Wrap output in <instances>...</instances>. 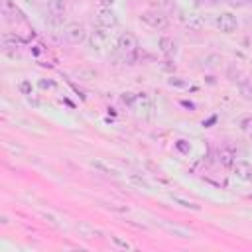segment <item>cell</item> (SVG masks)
I'll return each mask as SVG.
<instances>
[{
  "label": "cell",
  "mask_w": 252,
  "mask_h": 252,
  "mask_svg": "<svg viewBox=\"0 0 252 252\" xmlns=\"http://www.w3.org/2000/svg\"><path fill=\"white\" fill-rule=\"evenodd\" d=\"M140 22L146 24L148 28H152V30H165L167 24H169L167 16L163 12H158V10H146V12H142L140 14Z\"/></svg>",
  "instance_id": "7a4b0ae2"
},
{
  "label": "cell",
  "mask_w": 252,
  "mask_h": 252,
  "mask_svg": "<svg viewBox=\"0 0 252 252\" xmlns=\"http://www.w3.org/2000/svg\"><path fill=\"white\" fill-rule=\"evenodd\" d=\"M161 226L171 234V236H175V238H183V240H187V238H193V232L191 230H187V228H183V226H177V224H169V222H161Z\"/></svg>",
  "instance_id": "9a60e30c"
},
{
  "label": "cell",
  "mask_w": 252,
  "mask_h": 252,
  "mask_svg": "<svg viewBox=\"0 0 252 252\" xmlns=\"http://www.w3.org/2000/svg\"><path fill=\"white\" fill-rule=\"evenodd\" d=\"M18 91H20L22 94H32V91H33V87H32V81H28V79H22V81L18 83Z\"/></svg>",
  "instance_id": "cb8c5ba5"
},
{
  "label": "cell",
  "mask_w": 252,
  "mask_h": 252,
  "mask_svg": "<svg viewBox=\"0 0 252 252\" xmlns=\"http://www.w3.org/2000/svg\"><path fill=\"white\" fill-rule=\"evenodd\" d=\"M39 217H41V219H43L45 222H49L51 226H55V228H57V226H61L59 219H57L55 215H51V213H45V211H41V213H39Z\"/></svg>",
  "instance_id": "603a6c76"
},
{
  "label": "cell",
  "mask_w": 252,
  "mask_h": 252,
  "mask_svg": "<svg viewBox=\"0 0 252 252\" xmlns=\"http://www.w3.org/2000/svg\"><path fill=\"white\" fill-rule=\"evenodd\" d=\"M75 228H77L79 236H81V238H85V240H91V238H100V236H102V232H100L98 228H94V226H91V224H87V222H79Z\"/></svg>",
  "instance_id": "4fadbf2b"
},
{
  "label": "cell",
  "mask_w": 252,
  "mask_h": 252,
  "mask_svg": "<svg viewBox=\"0 0 252 252\" xmlns=\"http://www.w3.org/2000/svg\"><path fill=\"white\" fill-rule=\"evenodd\" d=\"M179 22H181L185 28H189L191 32H201L203 26H205L203 18H201L197 12H179Z\"/></svg>",
  "instance_id": "52a82bcc"
},
{
  "label": "cell",
  "mask_w": 252,
  "mask_h": 252,
  "mask_svg": "<svg viewBox=\"0 0 252 252\" xmlns=\"http://www.w3.org/2000/svg\"><path fill=\"white\" fill-rule=\"evenodd\" d=\"M234 75L238 77V75H240V69H238V67H234V65H228V71H226V77H228L230 81H234Z\"/></svg>",
  "instance_id": "4316f807"
},
{
  "label": "cell",
  "mask_w": 252,
  "mask_h": 252,
  "mask_svg": "<svg viewBox=\"0 0 252 252\" xmlns=\"http://www.w3.org/2000/svg\"><path fill=\"white\" fill-rule=\"evenodd\" d=\"M37 87H39L41 91H55V89H57V83H55L53 79H45V77H41V79L37 81Z\"/></svg>",
  "instance_id": "44dd1931"
},
{
  "label": "cell",
  "mask_w": 252,
  "mask_h": 252,
  "mask_svg": "<svg viewBox=\"0 0 252 252\" xmlns=\"http://www.w3.org/2000/svg\"><path fill=\"white\" fill-rule=\"evenodd\" d=\"M169 199L173 201V203H177L179 207H183V209H191V211H201V205H197L195 201H189V199H185V197H181V195H169Z\"/></svg>",
  "instance_id": "e0dca14e"
},
{
  "label": "cell",
  "mask_w": 252,
  "mask_h": 252,
  "mask_svg": "<svg viewBox=\"0 0 252 252\" xmlns=\"http://www.w3.org/2000/svg\"><path fill=\"white\" fill-rule=\"evenodd\" d=\"M116 47H118L124 55H132V53H136V49H138V39H136V35H134L132 32H122V33L118 35Z\"/></svg>",
  "instance_id": "8992f818"
},
{
  "label": "cell",
  "mask_w": 252,
  "mask_h": 252,
  "mask_svg": "<svg viewBox=\"0 0 252 252\" xmlns=\"http://www.w3.org/2000/svg\"><path fill=\"white\" fill-rule=\"evenodd\" d=\"M114 2H116V0H100V6H104V8H112Z\"/></svg>",
  "instance_id": "83f0119b"
},
{
  "label": "cell",
  "mask_w": 252,
  "mask_h": 252,
  "mask_svg": "<svg viewBox=\"0 0 252 252\" xmlns=\"http://www.w3.org/2000/svg\"><path fill=\"white\" fill-rule=\"evenodd\" d=\"M250 2H252V0H250Z\"/></svg>",
  "instance_id": "4dcf8cb0"
},
{
  "label": "cell",
  "mask_w": 252,
  "mask_h": 252,
  "mask_svg": "<svg viewBox=\"0 0 252 252\" xmlns=\"http://www.w3.org/2000/svg\"><path fill=\"white\" fill-rule=\"evenodd\" d=\"M230 169H232V175H234L236 179L246 181V183L252 181V163H248L246 159H236Z\"/></svg>",
  "instance_id": "ba28073f"
},
{
  "label": "cell",
  "mask_w": 252,
  "mask_h": 252,
  "mask_svg": "<svg viewBox=\"0 0 252 252\" xmlns=\"http://www.w3.org/2000/svg\"><path fill=\"white\" fill-rule=\"evenodd\" d=\"M0 8H2V16L6 20H22V12L18 10V6L12 0H0Z\"/></svg>",
  "instance_id": "8fae6325"
},
{
  "label": "cell",
  "mask_w": 252,
  "mask_h": 252,
  "mask_svg": "<svg viewBox=\"0 0 252 252\" xmlns=\"http://www.w3.org/2000/svg\"><path fill=\"white\" fill-rule=\"evenodd\" d=\"M203 2H205L207 6H217V4H220L222 0H203Z\"/></svg>",
  "instance_id": "f1b7e54d"
},
{
  "label": "cell",
  "mask_w": 252,
  "mask_h": 252,
  "mask_svg": "<svg viewBox=\"0 0 252 252\" xmlns=\"http://www.w3.org/2000/svg\"><path fill=\"white\" fill-rule=\"evenodd\" d=\"M63 35L73 45H79V43H83V41L89 39V32H87V28L81 22H69V24H65Z\"/></svg>",
  "instance_id": "6da1fadb"
},
{
  "label": "cell",
  "mask_w": 252,
  "mask_h": 252,
  "mask_svg": "<svg viewBox=\"0 0 252 252\" xmlns=\"http://www.w3.org/2000/svg\"><path fill=\"white\" fill-rule=\"evenodd\" d=\"M0 220H2V224H8V222H10V220H8V217H6V215H2V217H0Z\"/></svg>",
  "instance_id": "f546056e"
},
{
  "label": "cell",
  "mask_w": 252,
  "mask_h": 252,
  "mask_svg": "<svg viewBox=\"0 0 252 252\" xmlns=\"http://www.w3.org/2000/svg\"><path fill=\"white\" fill-rule=\"evenodd\" d=\"M215 26L222 33H232L238 28V18L232 12H220L219 16H215Z\"/></svg>",
  "instance_id": "3957f363"
},
{
  "label": "cell",
  "mask_w": 252,
  "mask_h": 252,
  "mask_svg": "<svg viewBox=\"0 0 252 252\" xmlns=\"http://www.w3.org/2000/svg\"><path fill=\"white\" fill-rule=\"evenodd\" d=\"M134 108L142 114V116H150L152 110H154V100L148 93H136V102H134Z\"/></svg>",
  "instance_id": "9c48e42d"
},
{
  "label": "cell",
  "mask_w": 252,
  "mask_h": 252,
  "mask_svg": "<svg viewBox=\"0 0 252 252\" xmlns=\"http://www.w3.org/2000/svg\"><path fill=\"white\" fill-rule=\"evenodd\" d=\"M238 93L242 94V98H246V100H252V81H248V79H242V81L238 83Z\"/></svg>",
  "instance_id": "d6986e66"
},
{
  "label": "cell",
  "mask_w": 252,
  "mask_h": 252,
  "mask_svg": "<svg viewBox=\"0 0 252 252\" xmlns=\"http://www.w3.org/2000/svg\"><path fill=\"white\" fill-rule=\"evenodd\" d=\"M73 77L77 81H93L98 77V71L96 69H91V67H79L73 71Z\"/></svg>",
  "instance_id": "2e32d148"
},
{
  "label": "cell",
  "mask_w": 252,
  "mask_h": 252,
  "mask_svg": "<svg viewBox=\"0 0 252 252\" xmlns=\"http://www.w3.org/2000/svg\"><path fill=\"white\" fill-rule=\"evenodd\" d=\"M158 47H159V51H161L165 57H171V55H175V51H177V43H175L171 37H167V35H161V37L158 39Z\"/></svg>",
  "instance_id": "5bb4252c"
},
{
  "label": "cell",
  "mask_w": 252,
  "mask_h": 252,
  "mask_svg": "<svg viewBox=\"0 0 252 252\" xmlns=\"http://www.w3.org/2000/svg\"><path fill=\"white\" fill-rule=\"evenodd\" d=\"M120 100H122L124 104H128V106H134V102H136V93H122V94H120Z\"/></svg>",
  "instance_id": "484cf974"
},
{
  "label": "cell",
  "mask_w": 252,
  "mask_h": 252,
  "mask_svg": "<svg viewBox=\"0 0 252 252\" xmlns=\"http://www.w3.org/2000/svg\"><path fill=\"white\" fill-rule=\"evenodd\" d=\"M128 181H130L132 185H136L138 189H146V191H150V183H148L142 175H138V173H130V175H128Z\"/></svg>",
  "instance_id": "ffe728a7"
},
{
  "label": "cell",
  "mask_w": 252,
  "mask_h": 252,
  "mask_svg": "<svg viewBox=\"0 0 252 252\" xmlns=\"http://www.w3.org/2000/svg\"><path fill=\"white\" fill-rule=\"evenodd\" d=\"M94 16H96V24H98L100 28L112 30V28L118 26V16H116V12H114L112 8H104V6H100V8L96 10Z\"/></svg>",
  "instance_id": "5b68a950"
},
{
  "label": "cell",
  "mask_w": 252,
  "mask_h": 252,
  "mask_svg": "<svg viewBox=\"0 0 252 252\" xmlns=\"http://www.w3.org/2000/svg\"><path fill=\"white\" fill-rule=\"evenodd\" d=\"M89 165H91L94 171H98V173H116V171H114V167H110L108 163H104L102 159H96V158H94V159H91V161H89Z\"/></svg>",
  "instance_id": "ac0fdd59"
},
{
  "label": "cell",
  "mask_w": 252,
  "mask_h": 252,
  "mask_svg": "<svg viewBox=\"0 0 252 252\" xmlns=\"http://www.w3.org/2000/svg\"><path fill=\"white\" fill-rule=\"evenodd\" d=\"M69 0H47V12L51 18H63L67 12Z\"/></svg>",
  "instance_id": "30bf717a"
},
{
  "label": "cell",
  "mask_w": 252,
  "mask_h": 252,
  "mask_svg": "<svg viewBox=\"0 0 252 252\" xmlns=\"http://www.w3.org/2000/svg\"><path fill=\"white\" fill-rule=\"evenodd\" d=\"M110 240H112V244L116 246V248H120V250H132V244L128 242V240H124V238H120V236H110Z\"/></svg>",
  "instance_id": "7402d4cb"
},
{
  "label": "cell",
  "mask_w": 252,
  "mask_h": 252,
  "mask_svg": "<svg viewBox=\"0 0 252 252\" xmlns=\"http://www.w3.org/2000/svg\"><path fill=\"white\" fill-rule=\"evenodd\" d=\"M167 85H169V87H177V89H185V87H187V81L181 79V77H169V79H167Z\"/></svg>",
  "instance_id": "d4e9b609"
},
{
  "label": "cell",
  "mask_w": 252,
  "mask_h": 252,
  "mask_svg": "<svg viewBox=\"0 0 252 252\" xmlns=\"http://www.w3.org/2000/svg\"><path fill=\"white\" fill-rule=\"evenodd\" d=\"M108 41H110V33H108L106 28L96 26V28L89 33V45H91V49H94V51L104 49V47L108 45Z\"/></svg>",
  "instance_id": "277c9868"
},
{
  "label": "cell",
  "mask_w": 252,
  "mask_h": 252,
  "mask_svg": "<svg viewBox=\"0 0 252 252\" xmlns=\"http://www.w3.org/2000/svg\"><path fill=\"white\" fill-rule=\"evenodd\" d=\"M217 159H219V163L222 165V167H232V163L236 161V154H234V150L232 148H220L219 150V154H217Z\"/></svg>",
  "instance_id": "7c38bea8"
}]
</instances>
